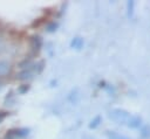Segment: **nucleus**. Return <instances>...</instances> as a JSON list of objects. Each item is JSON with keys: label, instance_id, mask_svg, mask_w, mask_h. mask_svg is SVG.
Here are the masks:
<instances>
[{"label": "nucleus", "instance_id": "obj_12", "mask_svg": "<svg viewBox=\"0 0 150 139\" xmlns=\"http://www.w3.org/2000/svg\"><path fill=\"white\" fill-rule=\"evenodd\" d=\"M82 139H95V138H93L91 135H83Z\"/></svg>", "mask_w": 150, "mask_h": 139}, {"label": "nucleus", "instance_id": "obj_6", "mask_svg": "<svg viewBox=\"0 0 150 139\" xmlns=\"http://www.w3.org/2000/svg\"><path fill=\"white\" fill-rule=\"evenodd\" d=\"M134 9H135V1H128L127 2V13L128 18L134 16Z\"/></svg>", "mask_w": 150, "mask_h": 139}, {"label": "nucleus", "instance_id": "obj_1", "mask_svg": "<svg viewBox=\"0 0 150 139\" xmlns=\"http://www.w3.org/2000/svg\"><path fill=\"white\" fill-rule=\"evenodd\" d=\"M108 116L114 123H116L118 125H124L129 128H134V130L141 128L143 125L142 117H139L137 114H132L124 109H120V107L111 109L109 111Z\"/></svg>", "mask_w": 150, "mask_h": 139}, {"label": "nucleus", "instance_id": "obj_11", "mask_svg": "<svg viewBox=\"0 0 150 139\" xmlns=\"http://www.w3.org/2000/svg\"><path fill=\"white\" fill-rule=\"evenodd\" d=\"M5 116H6V114H5V112H0V123H1L2 120H4Z\"/></svg>", "mask_w": 150, "mask_h": 139}, {"label": "nucleus", "instance_id": "obj_14", "mask_svg": "<svg viewBox=\"0 0 150 139\" xmlns=\"http://www.w3.org/2000/svg\"><path fill=\"white\" fill-rule=\"evenodd\" d=\"M0 89H1V84H0Z\"/></svg>", "mask_w": 150, "mask_h": 139}, {"label": "nucleus", "instance_id": "obj_5", "mask_svg": "<svg viewBox=\"0 0 150 139\" xmlns=\"http://www.w3.org/2000/svg\"><path fill=\"white\" fill-rule=\"evenodd\" d=\"M70 46H71V48H75V49H81L82 48V46H83V40L81 39V37H74L73 40H71V42H70Z\"/></svg>", "mask_w": 150, "mask_h": 139}, {"label": "nucleus", "instance_id": "obj_13", "mask_svg": "<svg viewBox=\"0 0 150 139\" xmlns=\"http://www.w3.org/2000/svg\"><path fill=\"white\" fill-rule=\"evenodd\" d=\"M1 40H2V39H1V36H0V41H1Z\"/></svg>", "mask_w": 150, "mask_h": 139}, {"label": "nucleus", "instance_id": "obj_8", "mask_svg": "<svg viewBox=\"0 0 150 139\" xmlns=\"http://www.w3.org/2000/svg\"><path fill=\"white\" fill-rule=\"evenodd\" d=\"M100 121H101V116H96L89 124V128H96L98 125H100Z\"/></svg>", "mask_w": 150, "mask_h": 139}, {"label": "nucleus", "instance_id": "obj_7", "mask_svg": "<svg viewBox=\"0 0 150 139\" xmlns=\"http://www.w3.org/2000/svg\"><path fill=\"white\" fill-rule=\"evenodd\" d=\"M141 135L143 138H150V125L145 124L141 127Z\"/></svg>", "mask_w": 150, "mask_h": 139}, {"label": "nucleus", "instance_id": "obj_4", "mask_svg": "<svg viewBox=\"0 0 150 139\" xmlns=\"http://www.w3.org/2000/svg\"><path fill=\"white\" fill-rule=\"evenodd\" d=\"M105 135L108 139H130L128 137H125L124 134H120L115 131H107L105 132Z\"/></svg>", "mask_w": 150, "mask_h": 139}, {"label": "nucleus", "instance_id": "obj_10", "mask_svg": "<svg viewBox=\"0 0 150 139\" xmlns=\"http://www.w3.org/2000/svg\"><path fill=\"white\" fill-rule=\"evenodd\" d=\"M6 50H7L6 43L4 42V40H1V41H0V55H1V54H4Z\"/></svg>", "mask_w": 150, "mask_h": 139}, {"label": "nucleus", "instance_id": "obj_3", "mask_svg": "<svg viewBox=\"0 0 150 139\" xmlns=\"http://www.w3.org/2000/svg\"><path fill=\"white\" fill-rule=\"evenodd\" d=\"M16 78L20 79V81H29V79L33 78V72L29 69H23L18 74Z\"/></svg>", "mask_w": 150, "mask_h": 139}, {"label": "nucleus", "instance_id": "obj_2", "mask_svg": "<svg viewBox=\"0 0 150 139\" xmlns=\"http://www.w3.org/2000/svg\"><path fill=\"white\" fill-rule=\"evenodd\" d=\"M12 70H13L12 63L9 61H7V60L0 58V78L9 76L12 74Z\"/></svg>", "mask_w": 150, "mask_h": 139}, {"label": "nucleus", "instance_id": "obj_9", "mask_svg": "<svg viewBox=\"0 0 150 139\" xmlns=\"http://www.w3.org/2000/svg\"><path fill=\"white\" fill-rule=\"evenodd\" d=\"M32 42L34 43L33 47H34L35 49H39V48L41 47V44H42V40H41L40 36H34V37L32 39Z\"/></svg>", "mask_w": 150, "mask_h": 139}]
</instances>
